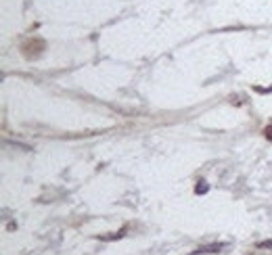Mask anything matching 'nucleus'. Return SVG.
Instances as JSON below:
<instances>
[{
    "label": "nucleus",
    "mask_w": 272,
    "mask_h": 255,
    "mask_svg": "<svg viewBox=\"0 0 272 255\" xmlns=\"http://www.w3.org/2000/svg\"><path fill=\"white\" fill-rule=\"evenodd\" d=\"M255 247H258V249H262V251H266V249H272V241H262V243H258Z\"/></svg>",
    "instance_id": "7ed1b4c3"
},
{
    "label": "nucleus",
    "mask_w": 272,
    "mask_h": 255,
    "mask_svg": "<svg viewBox=\"0 0 272 255\" xmlns=\"http://www.w3.org/2000/svg\"><path fill=\"white\" fill-rule=\"evenodd\" d=\"M207 188H209L207 182L205 180H199V186L195 188V192H197V195H203V192H207Z\"/></svg>",
    "instance_id": "f03ea898"
},
{
    "label": "nucleus",
    "mask_w": 272,
    "mask_h": 255,
    "mask_svg": "<svg viewBox=\"0 0 272 255\" xmlns=\"http://www.w3.org/2000/svg\"><path fill=\"white\" fill-rule=\"evenodd\" d=\"M264 136H266L268 140H272V123H270V126H266V130H264Z\"/></svg>",
    "instance_id": "20e7f679"
},
{
    "label": "nucleus",
    "mask_w": 272,
    "mask_h": 255,
    "mask_svg": "<svg viewBox=\"0 0 272 255\" xmlns=\"http://www.w3.org/2000/svg\"><path fill=\"white\" fill-rule=\"evenodd\" d=\"M222 249H226V245H224V243H216V245L199 247V249H197L195 253H197V255H201V253H218V251H222Z\"/></svg>",
    "instance_id": "f257e3e1"
}]
</instances>
